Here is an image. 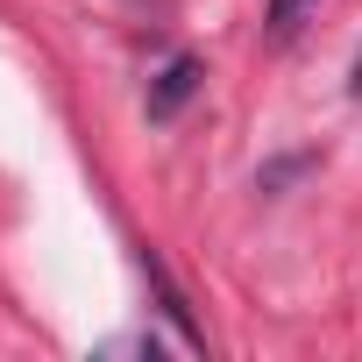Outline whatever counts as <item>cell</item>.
Returning <instances> with one entry per match:
<instances>
[{"instance_id":"4","label":"cell","mask_w":362,"mask_h":362,"mask_svg":"<svg viewBox=\"0 0 362 362\" xmlns=\"http://www.w3.org/2000/svg\"><path fill=\"white\" fill-rule=\"evenodd\" d=\"M348 86H355V93H362V57H355V78H348Z\"/></svg>"},{"instance_id":"1","label":"cell","mask_w":362,"mask_h":362,"mask_svg":"<svg viewBox=\"0 0 362 362\" xmlns=\"http://www.w3.org/2000/svg\"><path fill=\"white\" fill-rule=\"evenodd\" d=\"M199 86H206V64H199V57H170V64L149 78V107H142V114L163 128V121H177V114L199 100Z\"/></svg>"},{"instance_id":"2","label":"cell","mask_w":362,"mask_h":362,"mask_svg":"<svg viewBox=\"0 0 362 362\" xmlns=\"http://www.w3.org/2000/svg\"><path fill=\"white\" fill-rule=\"evenodd\" d=\"M142 270H149V284H156V305H163V320H170L177 334H185V348H206V327L192 320V305H185V291H177V284L163 277V263H156V256H142Z\"/></svg>"},{"instance_id":"3","label":"cell","mask_w":362,"mask_h":362,"mask_svg":"<svg viewBox=\"0 0 362 362\" xmlns=\"http://www.w3.org/2000/svg\"><path fill=\"white\" fill-rule=\"evenodd\" d=\"M313 15H320V0H263V36L270 43H291Z\"/></svg>"}]
</instances>
